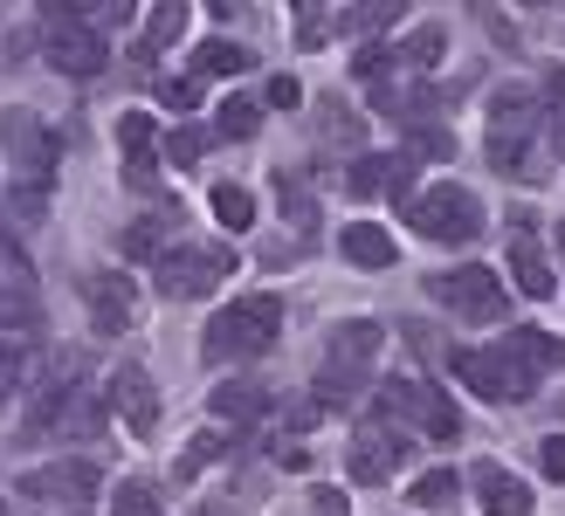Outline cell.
I'll return each mask as SVG.
<instances>
[{"label": "cell", "instance_id": "cell-1", "mask_svg": "<svg viewBox=\"0 0 565 516\" xmlns=\"http://www.w3.org/2000/svg\"><path fill=\"white\" fill-rule=\"evenodd\" d=\"M276 337H282V297H235L207 318L201 358L207 365H248V358L276 352Z\"/></svg>", "mask_w": 565, "mask_h": 516}, {"label": "cell", "instance_id": "cell-2", "mask_svg": "<svg viewBox=\"0 0 565 516\" xmlns=\"http://www.w3.org/2000/svg\"><path fill=\"white\" fill-rule=\"evenodd\" d=\"M386 331L373 318H345L324 337V372H318V399L324 407H359V393L373 386V358H380Z\"/></svg>", "mask_w": 565, "mask_h": 516}, {"label": "cell", "instance_id": "cell-3", "mask_svg": "<svg viewBox=\"0 0 565 516\" xmlns=\"http://www.w3.org/2000/svg\"><path fill=\"white\" fill-rule=\"evenodd\" d=\"M228 276H235V248L228 241H173V248H166V262L152 269L159 297H173V303L214 297Z\"/></svg>", "mask_w": 565, "mask_h": 516}, {"label": "cell", "instance_id": "cell-4", "mask_svg": "<svg viewBox=\"0 0 565 516\" xmlns=\"http://www.w3.org/2000/svg\"><path fill=\"white\" fill-rule=\"evenodd\" d=\"M407 227L420 241H441V248H469L483 235V207H476L469 186H428L407 200Z\"/></svg>", "mask_w": 565, "mask_h": 516}, {"label": "cell", "instance_id": "cell-5", "mask_svg": "<svg viewBox=\"0 0 565 516\" xmlns=\"http://www.w3.org/2000/svg\"><path fill=\"white\" fill-rule=\"evenodd\" d=\"M448 365H456V379L476 399H490V407H518V399H531V386H539L511 344H503V352H448Z\"/></svg>", "mask_w": 565, "mask_h": 516}, {"label": "cell", "instance_id": "cell-6", "mask_svg": "<svg viewBox=\"0 0 565 516\" xmlns=\"http://www.w3.org/2000/svg\"><path fill=\"white\" fill-rule=\"evenodd\" d=\"M21 496L42 503V509H63V516H83L97 496H104V469L97 462H42L21 475Z\"/></svg>", "mask_w": 565, "mask_h": 516}, {"label": "cell", "instance_id": "cell-7", "mask_svg": "<svg viewBox=\"0 0 565 516\" xmlns=\"http://www.w3.org/2000/svg\"><path fill=\"white\" fill-rule=\"evenodd\" d=\"M42 49H49V63H55V76H76V83H90V76H104V63H110V49H104V35L90 21H76V8H49V28H42Z\"/></svg>", "mask_w": 565, "mask_h": 516}, {"label": "cell", "instance_id": "cell-8", "mask_svg": "<svg viewBox=\"0 0 565 516\" xmlns=\"http://www.w3.org/2000/svg\"><path fill=\"white\" fill-rule=\"evenodd\" d=\"M428 297H441V310H448V318H462V324H497L503 303H511V297H503V282H497V269H483V262H462V269L435 276Z\"/></svg>", "mask_w": 565, "mask_h": 516}, {"label": "cell", "instance_id": "cell-9", "mask_svg": "<svg viewBox=\"0 0 565 516\" xmlns=\"http://www.w3.org/2000/svg\"><path fill=\"white\" fill-rule=\"evenodd\" d=\"M0 152H8L14 180H35V186L55 180V131L35 110H0Z\"/></svg>", "mask_w": 565, "mask_h": 516}, {"label": "cell", "instance_id": "cell-10", "mask_svg": "<svg viewBox=\"0 0 565 516\" xmlns=\"http://www.w3.org/2000/svg\"><path fill=\"white\" fill-rule=\"evenodd\" d=\"M380 407H386V420H414L420 434H435V441H456V434H462V413L448 407V393H441V386L386 379V393H380Z\"/></svg>", "mask_w": 565, "mask_h": 516}, {"label": "cell", "instance_id": "cell-11", "mask_svg": "<svg viewBox=\"0 0 565 516\" xmlns=\"http://www.w3.org/2000/svg\"><path fill=\"white\" fill-rule=\"evenodd\" d=\"M83 310H90V324H97L104 337H125L131 318H138L131 282H125V276H110V269H90V276H83Z\"/></svg>", "mask_w": 565, "mask_h": 516}, {"label": "cell", "instance_id": "cell-12", "mask_svg": "<svg viewBox=\"0 0 565 516\" xmlns=\"http://www.w3.org/2000/svg\"><path fill=\"white\" fill-rule=\"evenodd\" d=\"M104 399H110V413H118L131 434H152V427H159V393H152V372L146 365H118Z\"/></svg>", "mask_w": 565, "mask_h": 516}, {"label": "cell", "instance_id": "cell-13", "mask_svg": "<svg viewBox=\"0 0 565 516\" xmlns=\"http://www.w3.org/2000/svg\"><path fill=\"white\" fill-rule=\"evenodd\" d=\"M407 159L401 152H365V159H352V172H345V193L352 200H401V186H407Z\"/></svg>", "mask_w": 565, "mask_h": 516}, {"label": "cell", "instance_id": "cell-14", "mask_svg": "<svg viewBox=\"0 0 565 516\" xmlns=\"http://www.w3.org/2000/svg\"><path fill=\"white\" fill-rule=\"evenodd\" d=\"M269 407H276V399H269L256 379H228V386H214V393H207L214 427H248V420H263Z\"/></svg>", "mask_w": 565, "mask_h": 516}, {"label": "cell", "instance_id": "cell-15", "mask_svg": "<svg viewBox=\"0 0 565 516\" xmlns=\"http://www.w3.org/2000/svg\"><path fill=\"white\" fill-rule=\"evenodd\" d=\"M118 146H125V165H131V186H152V159H159L166 138L152 131L146 110H125L118 118Z\"/></svg>", "mask_w": 565, "mask_h": 516}, {"label": "cell", "instance_id": "cell-16", "mask_svg": "<svg viewBox=\"0 0 565 516\" xmlns=\"http://www.w3.org/2000/svg\"><path fill=\"white\" fill-rule=\"evenodd\" d=\"M401 434H386V427H359V441H352V482H386L393 462H401Z\"/></svg>", "mask_w": 565, "mask_h": 516}, {"label": "cell", "instance_id": "cell-17", "mask_svg": "<svg viewBox=\"0 0 565 516\" xmlns=\"http://www.w3.org/2000/svg\"><path fill=\"white\" fill-rule=\"evenodd\" d=\"M476 503H483L490 516H531V490H524L511 469H497V462L476 469Z\"/></svg>", "mask_w": 565, "mask_h": 516}, {"label": "cell", "instance_id": "cell-18", "mask_svg": "<svg viewBox=\"0 0 565 516\" xmlns=\"http://www.w3.org/2000/svg\"><path fill=\"white\" fill-rule=\"evenodd\" d=\"M338 255L359 262V269H393V241H386V227H373V221H352L345 235H338Z\"/></svg>", "mask_w": 565, "mask_h": 516}, {"label": "cell", "instance_id": "cell-19", "mask_svg": "<svg viewBox=\"0 0 565 516\" xmlns=\"http://www.w3.org/2000/svg\"><path fill=\"white\" fill-rule=\"evenodd\" d=\"M180 35H186V8H180V0H166V8L146 14V35L131 42V55H138V63H152V55H159V49H173Z\"/></svg>", "mask_w": 565, "mask_h": 516}, {"label": "cell", "instance_id": "cell-20", "mask_svg": "<svg viewBox=\"0 0 565 516\" xmlns=\"http://www.w3.org/2000/svg\"><path fill=\"white\" fill-rule=\"evenodd\" d=\"M173 221H180L173 207H166V214H146V221H131L118 248L131 255V262H152V269H159V262H166V227H173Z\"/></svg>", "mask_w": 565, "mask_h": 516}, {"label": "cell", "instance_id": "cell-21", "mask_svg": "<svg viewBox=\"0 0 565 516\" xmlns=\"http://www.w3.org/2000/svg\"><path fill=\"white\" fill-rule=\"evenodd\" d=\"M511 276H518V290H524V297H552V290H558L552 255H545L539 241H511Z\"/></svg>", "mask_w": 565, "mask_h": 516}, {"label": "cell", "instance_id": "cell-22", "mask_svg": "<svg viewBox=\"0 0 565 516\" xmlns=\"http://www.w3.org/2000/svg\"><path fill=\"white\" fill-rule=\"evenodd\" d=\"M511 352L524 358L531 379H545V372H565V337H552V331H511Z\"/></svg>", "mask_w": 565, "mask_h": 516}, {"label": "cell", "instance_id": "cell-23", "mask_svg": "<svg viewBox=\"0 0 565 516\" xmlns=\"http://www.w3.org/2000/svg\"><path fill=\"white\" fill-rule=\"evenodd\" d=\"M456 496H462V475H456V469H428V475H420L414 490H407V503H414V509H428V516H435V509L448 516V509H456Z\"/></svg>", "mask_w": 565, "mask_h": 516}, {"label": "cell", "instance_id": "cell-24", "mask_svg": "<svg viewBox=\"0 0 565 516\" xmlns=\"http://www.w3.org/2000/svg\"><path fill=\"white\" fill-rule=\"evenodd\" d=\"M248 69V49L242 42H201V49H193V76H242Z\"/></svg>", "mask_w": 565, "mask_h": 516}, {"label": "cell", "instance_id": "cell-25", "mask_svg": "<svg viewBox=\"0 0 565 516\" xmlns=\"http://www.w3.org/2000/svg\"><path fill=\"white\" fill-rule=\"evenodd\" d=\"M214 221L228 227V235H242V227H256V200H248V186L221 180V186H214Z\"/></svg>", "mask_w": 565, "mask_h": 516}, {"label": "cell", "instance_id": "cell-26", "mask_svg": "<svg viewBox=\"0 0 565 516\" xmlns=\"http://www.w3.org/2000/svg\"><path fill=\"white\" fill-rule=\"evenodd\" d=\"M441 49H448L441 21H428V28H414V35L401 42V63H407V69H435V63H441Z\"/></svg>", "mask_w": 565, "mask_h": 516}, {"label": "cell", "instance_id": "cell-27", "mask_svg": "<svg viewBox=\"0 0 565 516\" xmlns=\"http://www.w3.org/2000/svg\"><path fill=\"white\" fill-rule=\"evenodd\" d=\"M110 516H166V503H159L152 482H118L110 490Z\"/></svg>", "mask_w": 565, "mask_h": 516}, {"label": "cell", "instance_id": "cell-28", "mask_svg": "<svg viewBox=\"0 0 565 516\" xmlns=\"http://www.w3.org/2000/svg\"><path fill=\"white\" fill-rule=\"evenodd\" d=\"M256 125H263V104L256 97H228V104H221V118H214L221 138H256Z\"/></svg>", "mask_w": 565, "mask_h": 516}, {"label": "cell", "instance_id": "cell-29", "mask_svg": "<svg viewBox=\"0 0 565 516\" xmlns=\"http://www.w3.org/2000/svg\"><path fill=\"white\" fill-rule=\"evenodd\" d=\"M352 69H359V76H365V83L380 90V83H386L393 69H401V49H393V42H365V49L352 55Z\"/></svg>", "mask_w": 565, "mask_h": 516}, {"label": "cell", "instance_id": "cell-30", "mask_svg": "<svg viewBox=\"0 0 565 516\" xmlns=\"http://www.w3.org/2000/svg\"><path fill=\"white\" fill-rule=\"evenodd\" d=\"M0 282H8V290H21V297H35V269H28V255H21L14 235H0Z\"/></svg>", "mask_w": 565, "mask_h": 516}, {"label": "cell", "instance_id": "cell-31", "mask_svg": "<svg viewBox=\"0 0 565 516\" xmlns=\"http://www.w3.org/2000/svg\"><path fill=\"white\" fill-rule=\"evenodd\" d=\"M297 21H303V28H297V49H324L338 28H345V14H331V8H303Z\"/></svg>", "mask_w": 565, "mask_h": 516}, {"label": "cell", "instance_id": "cell-32", "mask_svg": "<svg viewBox=\"0 0 565 516\" xmlns=\"http://www.w3.org/2000/svg\"><path fill=\"white\" fill-rule=\"evenodd\" d=\"M201 97H207V83L193 76V69H186V76H159V104H166V110H193Z\"/></svg>", "mask_w": 565, "mask_h": 516}, {"label": "cell", "instance_id": "cell-33", "mask_svg": "<svg viewBox=\"0 0 565 516\" xmlns=\"http://www.w3.org/2000/svg\"><path fill=\"white\" fill-rule=\"evenodd\" d=\"M214 454H228V434H201V441H186V448H180V469H173V475H180V482H186V475H201V469L214 462Z\"/></svg>", "mask_w": 565, "mask_h": 516}, {"label": "cell", "instance_id": "cell-34", "mask_svg": "<svg viewBox=\"0 0 565 516\" xmlns=\"http://www.w3.org/2000/svg\"><path fill=\"white\" fill-rule=\"evenodd\" d=\"M318 125H324V146H352V138H359V118H352L345 104H324Z\"/></svg>", "mask_w": 565, "mask_h": 516}, {"label": "cell", "instance_id": "cell-35", "mask_svg": "<svg viewBox=\"0 0 565 516\" xmlns=\"http://www.w3.org/2000/svg\"><path fill=\"white\" fill-rule=\"evenodd\" d=\"M21 372H28V352H21L14 337H0V399H8V393L21 386Z\"/></svg>", "mask_w": 565, "mask_h": 516}, {"label": "cell", "instance_id": "cell-36", "mask_svg": "<svg viewBox=\"0 0 565 516\" xmlns=\"http://www.w3.org/2000/svg\"><path fill=\"white\" fill-rule=\"evenodd\" d=\"M14 214H21V221H42V214H49V186L14 180Z\"/></svg>", "mask_w": 565, "mask_h": 516}, {"label": "cell", "instance_id": "cell-37", "mask_svg": "<svg viewBox=\"0 0 565 516\" xmlns=\"http://www.w3.org/2000/svg\"><path fill=\"white\" fill-rule=\"evenodd\" d=\"M166 152H173V165H193L207 152V131H166Z\"/></svg>", "mask_w": 565, "mask_h": 516}, {"label": "cell", "instance_id": "cell-38", "mask_svg": "<svg viewBox=\"0 0 565 516\" xmlns=\"http://www.w3.org/2000/svg\"><path fill=\"white\" fill-rule=\"evenodd\" d=\"M414 152H428V159H448V152H456V138H448L441 125H414Z\"/></svg>", "mask_w": 565, "mask_h": 516}, {"label": "cell", "instance_id": "cell-39", "mask_svg": "<svg viewBox=\"0 0 565 516\" xmlns=\"http://www.w3.org/2000/svg\"><path fill=\"white\" fill-rule=\"evenodd\" d=\"M539 469H545L552 482H565V434H545V441H539Z\"/></svg>", "mask_w": 565, "mask_h": 516}, {"label": "cell", "instance_id": "cell-40", "mask_svg": "<svg viewBox=\"0 0 565 516\" xmlns=\"http://www.w3.org/2000/svg\"><path fill=\"white\" fill-rule=\"evenodd\" d=\"M310 516H352L345 490H310Z\"/></svg>", "mask_w": 565, "mask_h": 516}, {"label": "cell", "instance_id": "cell-41", "mask_svg": "<svg viewBox=\"0 0 565 516\" xmlns=\"http://www.w3.org/2000/svg\"><path fill=\"white\" fill-rule=\"evenodd\" d=\"M269 104H276V110H290V104H297V83H290V76H276V83H269Z\"/></svg>", "mask_w": 565, "mask_h": 516}, {"label": "cell", "instance_id": "cell-42", "mask_svg": "<svg viewBox=\"0 0 565 516\" xmlns=\"http://www.w3.org/2000/svg\"><path fill=\"white\" fill-rule=\"evenodd\" d=\"M558 248H565V221H558Z\"/></svg>", "mask_w": 565, "mask_h": 516}, {"label": "cell", "instance_id": "cell-43", "mask_svg": "<svg viewBox=\"0 0 565 516\" xmlns=\"http://www.w3.org/2000/svg\"><path fill=\"white\" fill-rule=\"evenodd\" d=\"M0 516H8V503H0Z\"/></svg>", "mask_w": 565, "mask_h": 516}]
</instances>
